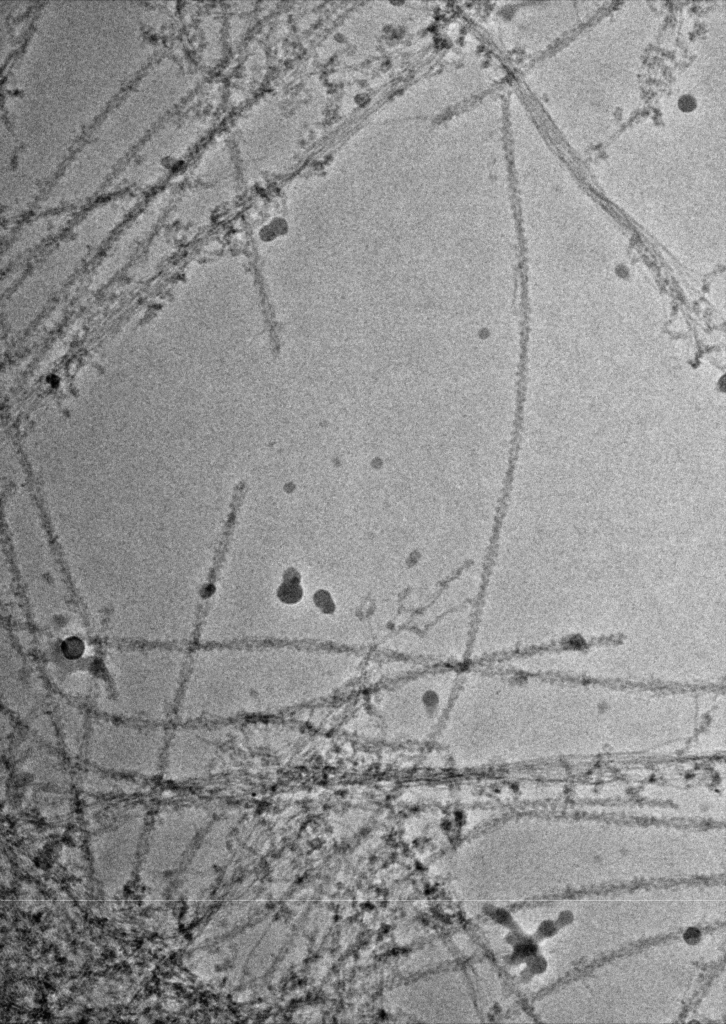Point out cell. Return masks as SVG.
<instances>
[{
    "mask_svg": "<svg viewBox=\"0 0 726 1024\" xmlns=\"http://www.w3.org/2000/svg\"><path fill=\"white\" fill-rule=\"evenodd\" d=\"M238 660L230 675L219 676L224 683H215L217 688L226 687L225 699L232 702L226 718L243 717L281 711L297 704L317 700V670L312 664L323 650L320 646L277 643L248 642L230 644ZM319 660V659H318Z\"/></svg>",
    "mask_w": 726,
    "mask_h": 1024,
    "instance_id": "1",
    "label": "cell"
},
{
    "mask_svg": "<svg viewBox=\"0 0 726 1024\" xmlns=\"http://www.w3.org/2000/svg\"><path fill=\"white\" fill-rule=\"evenodd\" d=\"M679 106L683 111H691L696 106V100L690 95H684L679 99Z\"/></svg>",
    "mask_w": 726,
    "mask_h": 1024,
    "instance_id": "2",
    "label": "cell"
}]
</instances>
